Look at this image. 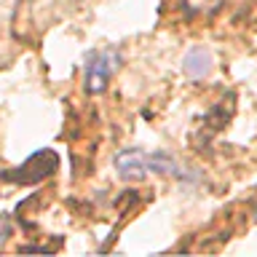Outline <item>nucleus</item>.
<instances>
[{
	"label": "nucleus",
	"mask_w": 257,
	"mask_h": 257,
	"mask_svg": "<svg viewBox=\"0 0 257 257\" xmlns=\"http://www.w3.org/2000/svg\"><path fill=\"white\" fill-rule=\"evenodd\" d=\"M118 54L112 51V48H102V51H94L88 54L86 59V70H83V88L86 94H102L104 88H107L110 78H112V70L118 67Z\"/></svg>",
	"instance_id": "2"
},
{
	"label": "nucleus",
	"mask_w": 257,
	"mask_h": 257,
	"mask_svg": "<svg viewBox=\"0 0 257 257\" xmlns=\"http://www.w3.org/2000/svg\"><path fill=\"white\" fill-rule=\"evenodd\" d=\"M8 236H11V228H8L6 222H0V246H3L6 241H8Z\"/></svg>",
	"instance_id": "7"
},
{
	"label": "nucleus",
	"mask_w": 257,
	"mask_h": 257,
	"mask_svg": "<svg viewBox=\"0 0 257 257\" xmlns=\"http://www.w3.org/2000/svg\"><path fill=\"white\" fill-rule=\"evenodd\" d=\"M56 169H59V156L54 150H38L35 156H30L19 169H11V172H3L6 182H16V185H32L40 182L46 177H51Z\"/></svg>",
	"instance_id": "1"
},
{
	"label": "nucleus",
	"mask_w": 257,
	"mask_h": 257,
	"mask_svg": "<svg viewBox=\"0 0 257 257\" xmlns=\"http://www.w3.org/2000/svg\"><path fill=\"white\" fill-rule=\"evenodd\" d=\"M190 16H212L220 11L222 0H180Z\"/></svg>",
	"instance_id": "5"
},
{
	"label": "nucleus",
	"mask_w": 257,
	"mask_h": 257,
	"mask_svg": "<svg viewBox=\"0 0 257 257\" xmlns=\"http://www.w3.org/2000/svg\"><path fill=\"white\" fill-rule=\"evenodd\" d=\"M185 72H188V78L198 80L204 78L209 72V64H212V56H209V51H204V48H193V51L185 56Z\"/></svg>",
	"instance_id": "4"
},
{
	"label": "nucleus",
	"mask_w": 257,
	"mask_h": 257,
	"mask_svg": "<svg viewBox=\"0 0 257 257\" xmlns=\"http://www.w3.org/2000/svg\"><path fill=\"white\" fill-rule=\"evenodd\" d=\"M115 169L123 180H142L148 174V156L137 148L120 150L115 156Z\"/></svg>",
	"instance_id": "3"
},
{
	"label": "nucleus",
	"mask_w": 257,
	"mask_h": 257,
	"mask_svg": "<svg viewBox=\"0 0 257 257\" xmlns=\"http://www.w3.org/2000/svg\"><path fill=\"white\" fill-rule=\"evenodd\" d=\"M148 169L150 172H158V174H172L174 172V161H172L169 153L156 150L153 156H148Z\"/></svg>",
	"instance_id": "6"
}]
</instances>
